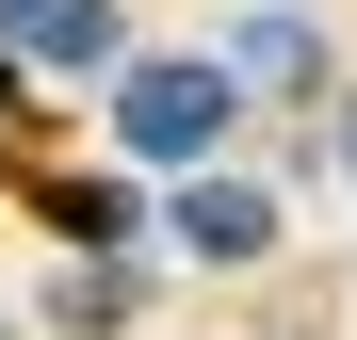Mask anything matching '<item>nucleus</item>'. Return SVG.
Masks as SVG:
<instances>
[{
    "label": "nucleus",
    "instance_id": "1",
    "mask_svg": "<svg viewBox=\"0 0 357 340\" xmlns=\"http://www.w3.org/2000/svg\"><path fill=\"white\" fill-rule=\"evenodd\" d=\"M227 130H244V81H227V49H130V65H114V146H130V162L195 179Z\"/></svg>",
    "mask_w": 357,
    "mask_h": 340
},
{
    "label": "nucleus",
    "instance_id": "2",
    "mask_svg": "<svg viewBox=\"0 0 357 340\" xmlns=\"http://www.w3.org/2000/svg\"><path fill=\"white\" fill-rule=\"evenodd\" d=\"M162 243H178V259H211V275H260V259H276V195L195 162V179H178V211H162Z\"/></svg>",
    "mask_w": 357,
    "mask_h": 340
},
{
    "label": "nucleus",
    "instance_id": "3",
    "mask_svg": "<svg viewBox=\"0 0 357 340\" xmlns=\"http://www.w3.org/2000/svg\"><path fill=\"white\" fill-rule=\"evenodd\" d=\"M0 49H17V65H66V81L82 65L114 81L130 65V0H0Z\"/></svg>",
    "mask_w": 357,
    "mask_h": 340
},
{
    "label": "nucleus",
    "instance_id": "4",
    "mask_svg": "<svg viewBox=\"0 0 357 340\" xmlns=\"http://www.w3.org/2000/svg\"><path fill=\"white\" fill-rule=\"evenodd\" d=\"M211 49H227V81H244V97H309V81H325V17H292V0H244Z\"/></svg>",
    "mask_w": 357,
    "mask_h": 340
},
{
    "label": "nucleus",
    "instance_id": "5",
    "mask_svg": "<svg viewBox=\"0 0 357 340\" xmlns=\"http://www.w3.org/2000/svg\"><path fill=\"white\" fill-rule=\"evenodd\" d=\"M33 211L66 227L82 259H114V243H130V227H146V195H130V179H66V162H33Z\"/></svg>",
    "mask_w": 357,
    "mask_h": 340
},
{
    "label": "nucleus",
    "instance_id": "6",
    "mask_svg": "<svg viewBox=\"0 0 357 340\" xmlns=\"http://www.w3.org/2000/svg\"><path fill=\"white\" fill-rule=\"evenodd\" d=\"M130 308H146V275H114V259H82V275H49V324H66V340H114Z\"/></svg>",
    "mask_w": 357,
    "mask_h": 340
},
{
    "label": "nucleus",
    "instance_id": "7",
    "mask_svg": "<svg viewBox=\"0 0 357 340\" xmlns=\"http://www.w3.org/2000/svg\"><path fill=\"white\" fill-rule=\"evenodd\" d=\"M341 179H357V97H341Z\"/></svg>",
    "mask_w": 357,
    "mask_h": 340
},
{
    "label": "nucleus",
    "instance_id": "8",
    "mask_svg": "<svg viewBox=\"0 0 357 340\" xmlns=\"http://www.w3.org/2000/svg\"><path fill=\"white\" fill-rule=\"evenodd\" d=\"M0 146H17V81H0Z\"/></svg>",
    "mask_w": 357,
    "mask_h": 340
}]
</instances>
